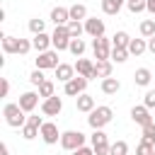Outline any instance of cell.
I'll list each match as a JSON object with an SVG mask.
<instances>
[{"instance_id": "6da1fadb", "label": "cell", "mask_w": 155, "mask_h": 155, "mask_svg": "<svg viewBox=\"0 0 155 155\" xmlns=\"http://www.w3.org/2000/svg\"><path fill=\"white\" fill-rule=\"evenodd\" d=\"M27 111L19 107V104H5L2 107V116H5V124L7 126H12V128H22L24 124H27V116H24Z\"/></svg>"}, {"instance_id": "ffe728a7", "label": "cell", "mask_w": 155, "mask_h": 155, "mask_svg": "<svg viewBox=\"0 0 155 155\" xmlns=\"http://www.w3.org/2000/svg\"><path fill=\"white\" fill-rule=\"evenodd\" d=\"M2 51L5 53H17L19 51V39L17 36H10V34H2Z\"/></svg>"}, {"instance_id": "5bb4252c", "label": "cell", "mask_w": 155, "mask_h": 155, "mask_svg": "<svg viewBox=\"0 0 155 155\" xmlns=\"http://www.w3.org/2000/svg\"><path fill=\"white\" fill-rule=\"evenodd\" d=\"M39 97H41L39 92H22L17 104H19V107H22V109L29 114V111H34V109H36V104H39Z\"/></svg>"}, {"instance_id": "8fae6325", "label": "cell", "mask_w": 155, "mask_h": 155, "mask_svg": "<svg viewBox=\"0 0 155 155\" xmlns=\"http://www.w3.org/2000/svg\"><path fill=\"white\" fill-rule=\"evenodd\" d=\"M131 119L143 128V126H148V124H153V116H150V109L145 107V104H138V107H133L131 109Z\"/></svg>"}, {"instance_id": "d4e9b609", "label": "cell", "mask_w": 155, "mask_h": 155, "mask_svg": "<svg viewBox=\"0 0 155 155\" xmlns=\"http://www.w3.org/2000/svg\"><path fill=\"white\" fill-rule=\"evenodd\" d=\"M111 44H114L116 48H128V44H131V36H128L126 31H116V34L111 36Z\"/></svg>"}, {"instance_id": "e0dca14e", "label": "cell", "mask_w": 155, "mask_h": 155, "mask_svg": "<svg viewBox=\"0 0 155 155\" xmlns=\"http://www.w3.org/2000/svg\"><path fill=\"white\" fill-rule=\"evenodd\" d=\"M51 22H53L56 27H58V24H68V22H70V10H68V7H61V5L53 7V10H51Z\"/></svg>"}, {"instance_id": "5b68a950", "label": "cell", "mask_w": 155, "mask_h": 155, "mask_svg": "<svg viewBox=\"0 0 155 155\" xmlns=\"http://www.w3.org/2000/svg\"><path fill=\"white\" fill-rule=\"evenodd\" d=\"M36 68L39 70H56L61 63H58V51L56 48H48V51H41L36 58Z\"/></svg>"}, {"instance_id": "3957f363", "label": "cell", "mask_w": 155, "mask_h": 155, "mask_svg": "<svg viewBox=\"0 0 155 155\" xmlns=\"http://www.w3.org/2000/svg\"><path fill=\"white\" fill-rule=\"evenodd\" d=\"M70 31H68V24H58L56 29H53V34H51V41H53V48L56 51H68V46H70Z\"/></svg>"}, {"instance_id": "d590c367", "label": "cell", "mask_w": 155, "mask_h": 155, "mask_svg": "<svg viewBox=\"0 0 155 155\" xmlns=\"http://www.w3.org/2000/svg\"><path fill=\"white\" fill-rule=\"evenodd\" d=\"M39 94L46 99V97H53V82L51 80H44L41 85H39Z\"/></svg>"}, {"instance_id": "7a4b0ae2", "label": "cell", "mask_w": 155, "mask_h": 155, "mask_svg": "<svg viewBox=\"0 0 155 155\" xmlns=\"http://www.w3.org/2000/svg\"><path fill=\"white\" fill-rule=\"evenodd\" d=\"M111 116H114L111 107H94V109L90 111V116H87V124H90L92 128H104V126L111 121Z\"/></svg>"}, {"instance_id": "ee69618b", "label": "cell", "mask_w": 155, "mask_h": 155, "mask_svg": "<svg viewBox=\"0 0 155 155\" xmlns=\"http://www.w3.org/2000/svg\"><path fill=\"white\" fill-rule=\"evenodd\" d=\"M145 2H148V12L155 15V0H145Z\"/></svg>"}, {"instance_id": "8992f818", "label": "cell", "mask_w": 155, "mask_h": 155, "mask_svg": "<svg viewBox=\"0 0 155 155\" xmlns=\"http://www.w3.org/2000/svg\"><path fill=\"white\" fill-rule=\"evenodd\" d=\"M82 145H85V133H80V131H63L61 133V148L73 153V150H78Z\"/></svg>"}, {"instance_id": "4fadbf2b", "label": "cell", "mask_w": 155, "mask_h": 155, "mask_svg": "<svg viewBox=\"0 0 155 155\" xmlns=\"http://www.w3.org/2000/svg\"><path fill=\"white\" fill-rule=\"evenodd\" d=\"M75 73L78 75H85L87 80H92V78H97V73H94V63L90 61V58H78V63H75Z\"/></svg>"}, {"instance_id": "bcb514c9", "label": "cell", "mask_w": 155, "mask_h": 155, "mask_svg": "<svg viewBox=\"0 0 155 155\" xmlns=\"http://www.w3.org/2000/svg\"><path fill=\"white\" fill-rule=\"evenodd\" d=\"M153 155H155V153H153Z\"/></svg>"}, {"instance_id": "30bf717a", "label": "cell", "mask_w": 155, "mask_h": 155, "mask_svg": "<svg viewBox=\"0 0 155 155\" xmlns=\"http://www.w3.org/2000/svg\"><path fill=\"white\" fill-rule=\"evenodd\" d=\"M41 140H44L46 145H53V143H58V140H61L58 126H56L53 121H44V126H41Z\"/></svg>"}, {"instance_id": "4316f807", "label": "cell", "mask_w": 155, "mask_h": 155, "mask_svg": "<svg viewBox=\"0 0 155 155\" xmlns=\"http://www.w3.org/2000/svg\"><path fill=\"white\" fill-rule=\"evenodd\" d=\"M85 48H87V46H85V41H82V39H70V46H68V51H70L73 56H78V58H80V56L85 53Z\"/></svg>"}, {"instance_id": "4dcf8cb0", "label": "cell", "mask_w": 155, "mask_h": 155, "mask_svg": "<svg viewBox=\"0 0 155 155\" xmlns=\"http://www.w3.org/2000/svg\"><path fill=\"white\" fill-rule=\"evenodd\" d=\"M128 56H131V53H128V48H116V46L111 48V61H114V63H126V61H128Z\"/></svg>"}, {"instance_id": "836d02e7", "label": "cell", "mask_w": 155, "mask_h": 155, "mask_svg": "<svg viewBox=\"0 0 155 155\" xmlns=\"http://www.w3.org/2000/svg\"><path fill=\"white\" fill-rule=\"evenodd\" d=\"M126 153H128V143H126V140L111 143V153H109V155H126Z\"/></svg>"}, {"instance_id": "f1b7e54d", "label": "cell", "mask_w": 155, "mask_h": 155, "mask_svg": "<svg viewBox=\"0 0 155 155\" xmlns=\"http://www.w3.org/2000/svg\"><path fill=\"white\" fill-rule=\"evenodd\" d=\"M140 34H143L145 39L155 36V19H143V22H140Z\"/></svg>"}, {"instance_id": "74e56055", "label": "cell", "mask_w": 155, "mask_h": 155, "mask_svg": "<svg viewBox=\"0 0 155 155\" xmlns=\"http://www.w3.org/2000/svg\"><path fill=\"white\" fill-rule=\"evenodd\" d=\"M44 80H46V78H44V70H39V68H36V70H34V73L29 75V82H31L34 87H39V85H41Z\"/></svg>"}, {"instance_id": "2e32d148", "label": "cell", "mask_w": 155, "mask_h": 155, "mask_svg": "<svg viewBox=\"0 0 155 155\" xmlns=\"http://www.w3.org/2000/svg\"><path fill=\"white\" fill-rule=\"evenodd\" d=\"M31 46L36 48V53H41V51H48V48L53 46V41H51V36H48L46 31H41V34H34Z\"/></svg>"}, {"instance_id": "d6a6232c", "label": "cell", "mask_w": 155, "mask_h": 155, "mask_svg": "<svg viewBox=\"0 0 155 155\" xmlns=\"http://www.w3.org/2000/svg\"><path fill=\"white\" fill-rule=\"evenodd\" d=\"M126 7H128L133 15H138V12L148 10V2H145V0H126Z\"/></svg>"}, {"instance_id": "f546056e", "label": "cell", "mask_w": 155, "mask_h": 155, "mask_svg": "<svg viewBox=\"0 0 155 155\" xmlns=\"http://www.w3.org/2000/svg\"><path fill=\"white\" fill-rule=\"evenodd\" d=\"M68 31H70V36H73V39H80V34L85 31V24H82V22H78V19H70V22H68Z\"/></svg>"}, {"instance_id": "d6986e66", "label": "cell", "mask_w": 155, "mask_h": 155, "mask_svg": "<svg viewBox=\"0 0 155 155\" xmlns=\"http://www.w3.org/2000/svg\"><path fill=\"white\" fill-rule=\"evenodd\" d=\"M56 78H58L61 82H68V80H73V78H75V65L61 63V65L56 68Z\"/></svg>"}, {"instance_id": "60d3db41", "label": "cell", "mask_w": 155, "mask_h": 155, "mask_svg": "<svg viewBox=\"0 0 155 155\" xmlns=\"http://www.w3.org/2000/svg\"><path fill=\"white\" fill-rule=\"evenodd\" d=\"M73 155H94V148H87V145H82V148L73 150Z\"/></svg>"}, {"instance_id": "7402d4cb", "label": "cell", "mask_w": 155, "mask_h": 155, "mask_svg": "<svg viewBox=\"0 0 155 155\" xmlns=\"http://www.w3.org/2000/svg\"><path fill=\"white\" fill-rule=\"evenodd\" d=\"M126 0H102V12L104 15H119V10L124 7Z\"/></svg>"}, {"instance_id": "7c38bea8", "label": "cell", "mask_w": 155, "mask_h": 155, "mask_svg": "<svg viewBox=\"0 0 155 155\" xmlns=\"http://www.w3.org/2000/svg\"><path fill=\"white\" fill-rule=\"evenodd\" d=\"M104 19H99V17H87L85 19V31L92 36V39H97V36H104Z\"/></svg>"}, {"instance_id": "ac0fdd59", "label": "cell", "mask_w": 155, "mask_h": 155, "mask_svg": "<svg viewBox=\"0 0 155 155\" xmlns=\"http://www.w3.org/2000/svg\"><path fill=\"white\" fill-rule=\"evenodd\" d=\"M150 80H153L150 68H138V70L133 73V82H136L138 87H148V85H150Z\"/></svg>"}, {"instance_id": "277c9868", "label": "cell", "mask_w": 155, "mask_h": 155, "mask_svg": "<svg viewBox=\"0 0 155 155\" xmlns=\"http://www.w3.org/2000/svg\"><path fill=\"white\" fill-rule=\"evenodd\" d=\"M111 48H114V44L107 36L92 39V51H94V58L97 61H111Z\"/></svg>"}, {"instance_id": "83f0119b", "label": "cell", "mask_w": 155, "mask_h": 155, "mask_svg": "<svg viewBox=\"0 0 155 155\" xmlns=\"http://www.w3.org/2000/svg\"><path fill=\"white\" fill-rule=\"evenodd\" d=\"M22 136H24L27 140H34L36 136H41V128L34 126V124H24V126H22Z\"/></svg>"}, {"instance_id": "cb8c5ba5", "label": "cell", "mask_w": 155, "mask_h": 155, "mask_svg": "<svg viewBox=\"0 0 155 155\" xmlns=\"http://www.w3.org/2000/svg\"><path fill=\"white\" fill-rule=\"evenodd\" d=\"M68 10H70V19H78V22L87 19V7H85L82 2H75V5H70Z\"/></svg>"}, {"instance_id": "52a82bcc", "label": "cell", "mask_w": 155, "mask_h": 155, "mask_svg": "<svg viewBox=\"0 0 155 155\" xmlns=\"http://www.w3.org/2000/svg\"><path fill=\"white\" fill-rule=\"evenodd\" d=\"M90 140H92V148H94L97 155H109L111 153V143H109V138H107V133L102 128H94V133L90 136Z\"/></svg>"}, {"instance_id": "f35d334b", "label": "cell", "mask_w": 155, "mask_h": 155, "mask_svg": "<svg viewBox=\"0 0 155 155\" xmlns=\"http://www.w3.org/2000/svg\"><path fill=\"white\" fill-rule=\"evenodd\" d=\"M143 104H145L148 109H153V107H155V90H148V92H145V99H143Z\"/></svg>"}, {"instance_id": "f6af8a7d", "label": "cell", "mask_w": 155, "mask_h": 155, "mask_svg": "<svg viewBox=\"0 0 155 155\" xmlns=\"http://www.w3.org/2000/svg\"><path fill=\"white\" fill-rule=\"evenodd\" d=\"M0 155H10V148H7V143H2V145H0Z\"/></svg>"}, {"instance_id": "b9f144b4", "label": "cell", "mask_w": 155, "mask_h": 155, "mask_svg": "<svg viewBox=\"0 0 155 155\" xmlns=\"http://www.w3.org/2000/svg\"><path fill=\"white\" fill-rule=\"evenodd\" d=\"M27 124H34V126H39V128H41V126H44V119L31 114V116H27Z\"/></svg>"}, {"instance_id": "603a6c76", "label": "cell", "mask_w": 155, "mask_h": 155, "mask_svg": "<svg viewBox=\"0 0 155 155\" xmlns=\"http://www.w3.org/2000/svg\"><path fill=\"white\" fill-rule=\"evenodd\" d=\"M145 51H148V41L145 39H131V44H128V53L131 56H140Z\"/></svg>"}, {"instance_id": "ba28073f", "label": "cell", "mask_w": 155, "mask_h": 155, "mask_svg": "<svg viewBox=\"0 0 155 155\" xmlns=\"http://www.w3.org/2000/svg\"><path fill=\"white\" fill-rule=\"evenodd\" d=\"M87 78L85 75H75L73 80H68V82H63L65 87H63V92L68 94V97H78V94H82L85 90H87Z\"/></svg>"}, {"instance_id": "9a60e30c", "label": "cell", "mask_w": 155, "mask_h": 155, "mask_svg": "<svg viewBox=\"0 0 155 155\" xmlns=\"http://www.w3.org/2000/svg\"><path fill=\"white\" fill-rule=\"evenodd\" d=\"M75 107H78V111L90 114V111L94 109V97H92V94H87V92H82V94H78V97H75Z\"/></svg>"}, {"instance_id": "7bdbcfd3", "label": "cell", "mask_w": 155, "mask_h": 155, "mask_svg": "<svg viewBox=\"0 0 155 155\" xmlns=\"http://www.w3.org/2000/svg\"><path fill=\"white\" fill-rule=\"evenodd\" d=\"M148 51H150V53H155V36H150V39H148Z\"/></svg>"}, {"instance_id": "ab89813d", "label": "cell", "mask_w": 155, "mask_h": 155, "mask_svg": "<svg viewBox=\"0 0 155 155\" xmlns=\"http://www.w3.org/2000/svg\"><path fill=\"white\" fill-rule=\"evenodd\" d=\"M7 92H10V82H7V78H2L0 80V97H7Z\"/></svg>"}, {"instance_id": "e575fe53", "label": "cell", "mask_w": 155, "mask_h": 155, "mask_svg": "<svg viewBox=\"0 0 155 155\" xmlns=\"http://www.w3.org/2000/svg\"><path fill=\"white\" fill-rule=\"evenodd\" d=\"M153 153H155V145L148 143V140H140L138 148H136V155H153Z\"/></svg>"}, {"instance_id": "44dd1931", "label": "cell", "mask_w": 155, "mask_h": 155, "mask_svg": "<svg viewBox=\"0 0 155 155\" xmlns=\"http://www.w3.org/2000/svg\"><path fill=\"white\" fill-rule=\"evenodd\" d=\"M119 90H121V82L116 78H111V75L109 78H102V92L104 94H116Z\"/></svg>"}, {"instance_id": "484cf974", "label": "cell", "mask_w": 155, "mask_h": 155, "mask_svg": "<svg viewBox=\"0 0 155 155\" xmlns=\"http://www.w3.org/2000/svg\"><path fill=\"white\" fill-rule=\"evenodd\" d=\"M94 73H97V78H109L111 75V61H97Z\"/></svg>"}, {"instance_id": "9c48e42d", "label": "cell", "mask_w": 155, "mask_h": 155, "mask_svg": "<svg viewBox=\"0 0 155 155\" xmlns=\"http://www.w3.org/2000/svg\"><path fill=\"white\" fill-rule=\"evenodd\" d=\"M61 111H63V99H61V97L53 94V97H46V99L41 102V114H44V116H58Z\"/></svg>"}, {"instance_id": "8d00e7d4", "label": "cell", "mask_w": 155, "mask_h": 155, "mask_svg": "<svg viewBox=\"0 0 155 155\" xmlns=\"http://www.w3.org/2000/svg\"><path fill=\"white\" fill-rule=\"evenodd\" d=\"M143 140H148V143L155 145V121L148 124V126H143Z\"/></svg>"}, {"instance_id": "1f68e13d", "label": "cell", "mask_w": 155, "mask_h": 155, "mask_svg": "<svg viewBox=\"0 0 155 155\" xmlns=\"http://www.w3.org/2000/svg\"><path fill=\"white\" fill-rule=\"evenodd\" d=\"M46 29V19H39V17H31L29 19V31L31 34H41Z\"/></svg>"}]
</instances>
